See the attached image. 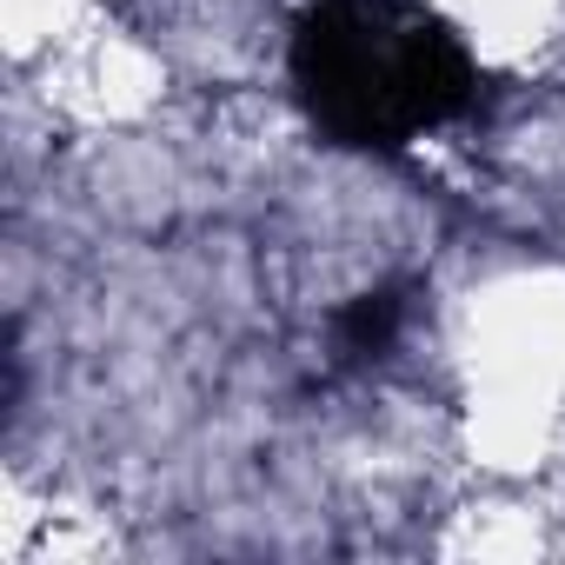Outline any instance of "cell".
<instances>
[{
	"label": "cell",
	"mask_w": 565,
	"mask_h": 565,
	"mask_svg": "<svg viewBox=\"0 0 565 565\" xmlns=\"http://www.w3.org/2000/svg\"><path fill=\"white\" fill-rule=\"evenodd\" d=\"M426 14L492 74H545L565 61V0H426Z\"/></svg>",
	"instance_id": "obj_1"
},
{
	"label": "cell",
	"mask_w": 565,
	"mask_h": 565,
	"mask_svg": "<svg viewBox=\"0 0 565 565\" xmlns=\"http://www.w3.org/2000/svg\"><path fill=\"white\" fill-rule=\"evenodd\" d=\"M114 0H0V28H8V54L14 74L47 61L54 47H67L87 21H100Z\"/></svg>",
	"instance_id": "obj_2"
}]
</instances>
